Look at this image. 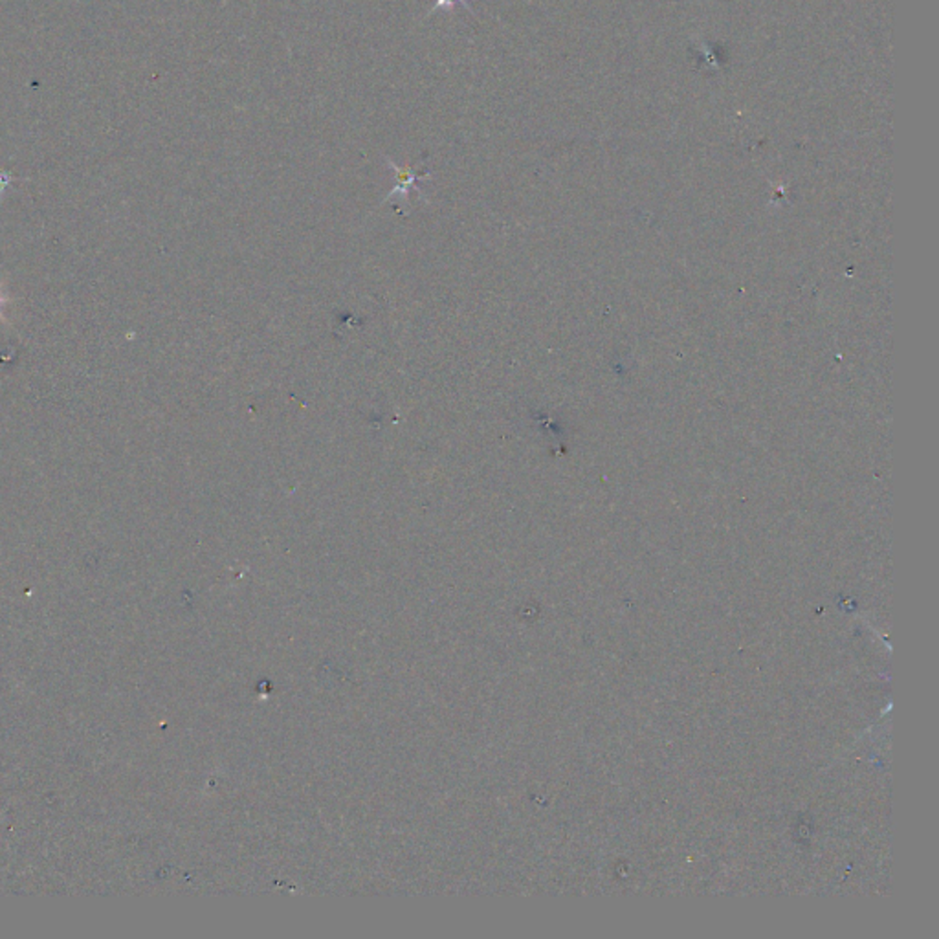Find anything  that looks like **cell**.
Wrapping results in <instances>:
<instances>
[{
    "label": "cell",
    "instance_id": "1",
    "mask_svg": "<svg viewBox=\"0 0 939 939\" xmlns=\"http://www.w3.org/2000/svg\"><path fill=\"white\" fill-rule=\"evenodd\" d=\"M383 158H385V164L393 169V173L396 177V186L387 193L383 202H387L394 195H400V200L404 202V206H410V191L412 189H419V182L421 180H430L434 175L430 171L419 173L417 169H413L410 166H404V168L396 166L389 157H383Z\"/></svg>",
    "mask_w": 939,
    "mask_h": 939
},
{
    "label": "cell",
    "instance_id": "2",
    "mask_svg": "<svg viewBox=\"0 0 939 939\" xmlns=\"http://www.w3.org/2000/svg\"><path fill=\"white\" fill-rule=\"evenodd\" d=\"M457 5H459V6H463V8H466L468 12H472V8H470V5H468V0H437V3L432 6V10L428 12V15H432V14H434V12H437V10H450V12H452Z\"/></svg>",
    "mask_w": 939,
    "mask_h": 939
}]
</instances>
